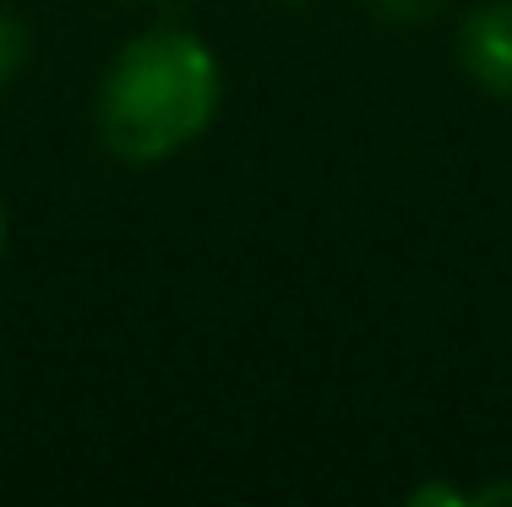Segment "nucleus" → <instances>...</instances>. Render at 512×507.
Listing matches in <instances>:
<instances>
[{"instance_id": "39448f33", "label": "nucleus", "mask_w": 512, "mask_h": 507, "mask_svg": "<svg viewBox=\"0 0 512 507\" xmlns=\"http://www.w3.org/2000/svg\"><path fill=\"white\" fill-rule=\"evenodd\" d=\"M0 251H6V208H0Z\"/></svg>"}, {"instance_id": "20e7f679", "label": "nucleus", "mask_w": 512, "mask_h": 507, "mask_svg": "<svg viewBox=\"0 0 512 507\" xmlns=\"http://www.w3.org/2000/svg\"><path fill=\"white\" fill-rule=\"evenodd\" d=\"M376 11H382L387 22H420V17H431L442 0H371Z\"/></svg>"}, {"instance_id": "f03ea898", "label": "nucleus", "mask_w": 512, "mask_h": 507, "mask_svg": "<svg viewBox=\"0 0 512 507\" xmlns=\"http://www.w3.org/2000/svg\"><path fill=\"white\" fill-rule=\"evenodd\" d=\"M458 55L480 88L512 99V0H491L480 6L458 33Z\"/></svg>"}, {"instance_id": "f257e3e1", "label": "nucleus", "mask_w": 512, "mask_h": 507, "mask_svg": "<svg viewBox=\"0 0 512 507\" xmlns=\"http://www.w3.org/2000/svg\"><path fill=\"white\" fill-rule=\"evenodd\" d=\"M218 110V60L180 28L137 33L99 82V137L115 159L158 164L197 142Z\"/></svg>"}, {"instance_id": "7ed1b4c3", "label": "nucleus", "mask_w": 512, "mask_h": 507, "mask_svg": "<svg viewBox=\"0 0 512 507\" xmlns=\"http://www.w3.org/2000/svg\"><path fill=\"white\" fill-rule=\"evenodd\" d=\"M22 60H28V28L0 11V88L22 71Z\"/></svg>"}]
</instances>
